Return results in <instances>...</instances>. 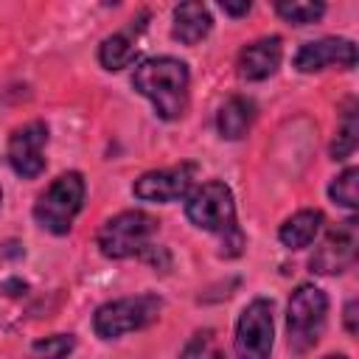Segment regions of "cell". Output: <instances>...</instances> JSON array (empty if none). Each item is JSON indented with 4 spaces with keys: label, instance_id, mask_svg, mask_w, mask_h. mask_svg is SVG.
I'll list each match as a JSON object with an SVG mask.
<instances>
[{
    "label": "cell",
    "instance_id": "6da1fadb",
    "mask_svg": "<svg viewBox=\"0 0 359 359\" xmlns=\"http://www.w3.org/2000/svg\"><path fill=\"white\" fill-rule=\"evenodd\" d=\"M132 87L151 101L154 112L163 121H177L188 109L191 73H188V65L174 56H154L135 67Z\"/></svg>",
    "mask_w": 359,
    "mask_h": 359
},
{
    "label": "cell",
    "instance_id": "7a4b0ae2",
    "mask_svg": "<svg viewBox=\"0 0 359 359\" xmlns=\"http://www.w3.org/2000/svg\"><path fill=\"white\" fill-rule=\"evenodd\" d=\"M185 216L191 224H196L199 230L216 233L222 236V255H238L244 247V236L236 224V202H233V191L219 182V180H208L196 188L188 191L185 196Z\"/></svg>",
    "mask_w": 359,
    "mask_h": 359
},
{
    "label": "cell",
    "instance_id": "3957f363",
    "mask_svg": "<svg viewBox=\"0 0 359 359\" xmlns=\"http://www.w3.org/2000/svg\"><path fill=\"white\" fill-rule=\"evenodd\" d=\"M84 177L79 171H65L59 174L36 199L34 205V219L39 227H45L53 236H65L73 227V219L79 216L84 205Z\"/></svg>",
    "mask_w": 359,
    "mask_h": 359
},
{
    "label": "cell",
    "instance_id": "277c9868",
    "mask_svg": "<svg viewBox=\"0 0 359 359\" xmlns=\"http://www.w3.org/2000/svg\"><path fill=\"white\" fill-rule=\"evenodd\" d=\"M325 317H328V297L320 286L303 283L292 292L286 306V334L292 353H309L320 342Z\"/></svg>",
    "mask_w": 359,
    "mask_h": 359
},
{
    "label": "cell",
    "instance_id": "5b68a950",
    "mask_svg": "<svg viewBox=\"0 0 359 359\" xmlns=\"http://www.w3.org/2000/svg\"><path fill=\"white\" fill-rule=\"evenodd\" d=\"M157 233V219L146 210H123L112 219H107L95 236V244L101 255L107 258H129L143 250H149L151 236Z\"/></svg>",
    "mask_w": 359,
    "mask_h": 359
},
{
    "label": "cell",
    "instance_id": "8992f818",
    "mask_svg": "<svg viewBox=\"0 0 359 359\" xmlns=\"http://www.w3.org/2000/svg\"><path fill=\"white\" fill-rule=\"evenodd\" d=\"M163 300L157 294H135V297H118L95 309L93 314V331L101 339H118L129 331L146 328L160 317Z\"/></svg>",
    "mask_w": 359,
    "mask_h": 359
},
{
    "label": "cell",
    "instance_id": "52a82bcc",
    "mask_svg": "<svg viewBox=\"0 0 359 359\" xmlns=\"http://www.w3.org/2000/svg\"><path fill=\"white\" fill-rule=\"evenodd\" d=\"M272 342H275L272 303L264 297H255L252 303L244 306V311L236 323L233 351L238 359H269Z\"/></svg>",
    "mask_w": 359,
    "mask_h": 359
},
{
    "label": "cell",
    "instance_id": "ba28073f",
    "mask_svg": "<svg viewBox=\"0 0 359 359\" xmlns=\"http://www.w3.org/2000/svg\"><path fill=\"white\" fill-rule=\"evenodd\" d=\"M356 247H359V227L356 219H345L337 227L328 230V236L320 241L314 250L309 266L317 275H339L353 266L356 261Z\"/></svg>",
    "mask_w": 359,
    "mask_h": 359
},
{
    "label": "cell",
    "instance_id": "9c48e42d",
    "mask_svg": "<svg viewBox=\"0 0 359 359\" xmlns=\"http://www.w3.org/2000/svg\"><path fill=\"white\" fill-rule=\"evenodd\" d=\"M48 143V126L42 121H31L20 129L11 132L8 146H6V160L11 171L22 180H34L45 171V157L42 149Z\"/></svg>",
    "mask_w": 359,
    "mask_h": 359
},
{
    "label": "cell",
    "instance_id": "30bf717a",
    "mask_svg": "<svg viewBox=\"0 0 359 359\" xmlns=\"http://www.w3.org/2000/svg\"><path fill=\"white\" fill-rule=\"evenodd\" d=\"M196 177V165L194 163H180L171 168H160V171H146L135 180L132 194L143 202H174L188 196L191 185Z\"/></svg>",
    "mask_w": 359,
    "mask_h": 359
},
{
    "label": "cell",
    "instance_id": "8fae6325",
    "mask_svg": "<svg viewBox=\"0 0 359 359\" xmlns=\"http://www.w3.org/2000/svg\"><path fill=\"white\" fill-rule=\"evenodd\" d=\"M356 65V45L342 36H323L314 42H303L294 53V67L300 73H320L325 67L351 70Z\"/></svg>",
    "mask_w": 359,
    "mask_h": 359
},
{
    "label": "cell",
    "instance_id": "7c38bea8",
    "mask_svg": "<svg viewBox=\"0 0 359 359\" xmlns=\"http://www.w3.org/2000/svg\"><path fill=\"white\" fill-rule=\"evenodd\" d=\"M280 56H283L280 36L255 39V42L244 45L241 53H238V62H236L238 76L247 79V81H264L280 67Z\"/></svg>",
    "mask_w": 359,
    "mask_h": 359
},
{
    "label": "cell",
    "instance_id": "4fadbf2b",
    "mask_svg": "<svg viewBox=\"0 0 359 359\" xmlns=\"http://www.w3.org/2000/svg\"><path fill=\"white\" fill-rule=\"evenodd\" d=\"M213 28V17L205 3H180L174 8V22H171V36L182 45H196L202 42Z\"/></svg>",
    "mask_w": 359,
    "mask_h": 359
},
{
    "label": "cell",
    "instance_id": "5bb4252c",
    "mask_svg": "<svg viewBox=\"0 0 359 359\" xmlns=\"http://www.w3.org/2000/svg\"><path fill=\"white\" fill-rule=\"evenodd\" d=\"M255 121V104L244 95H233L222 104L216 115V129L224 140H241Z\"/></svg>",
    "mask_w": 359,
    "mask_h": 359
},
{
    "label": "cell",
    "instance_id": "9a60e30c",
    "mask_svg": "<svg viewBox=\"0 0 359 359\" xmlns=\"http://www.w3.org/2000/svg\"><path fill=\"white\" fill-rule=\"evenodd\" d=\"M320 224H323V213L306 208V210L292 213V216L280 224L278 238H280V244L289 247V250H303V247H309V244L314 241V236L320 233Z\"/></svg>",
    "mask_w": 359,
    "mask_h": 359
},
{
    "label": "cell",
    "instance_id": "2e32d148",
    "mask_svg": "<svg viewBox=\"0 0 359 359\" xmlns=\"http://www.w3.org/2000/svg\"><path fill=\"white\" fill-rule=\"evenodd\" d=\"M137 45L126 34H112L98 45V62L104 70H123L132 65Z\"/></svg>",
    "mask_w": 359,
    "mask_h": 359
},
{
    "label": "cell",
    "instance_id": "e0dca14e",
    "mask_svg": "<svg viewBox=\"0 0 359 359\" xmlns=\"http://www.w3.org/2000/svg\"><path fill=\"white\" fill-rule=\"evenodd\" d=\"M359 143V118H356V104L351 101L348 109L342 112L339 118V126H337V137L331 140V160H345L353 154Z\"/></svg>",
    "mask_w": 359,
    "mask_h": 359
},
{
    "label": "cell",
    "instance_id": "ac0fdd59",
    "mask_svg": "<svg viewBox=\"0 0 359 359\" xmlns=\"http://www.w3.org/2000/svg\"><path fill=\"white\" fill-rule=\"evenodd\" d=\"M275 11H278V17H283L292 25H309L325 14V6L311 3V0H283V3H275Z\"/></svg>",
    "mask_w": 359,
    "mask_h": 359
},
{
    "label": "cell",
    "instance_id": "d6986e66",
    "mask_svg": "<svg viewBox=\"0 0 359 359\" xmlns=\"http://www.w3.org/2000/svg\"><path fill=\"white\" fill-rule=\"evenodd\" d=\"M73 348H76V337L73 334H50V337L36 339L31 345V353L36 359H65Z\"/></svg>",
    "mask_w": 359,
    "mask_h": 359
},
{
    "label": "cell",
    "instance_id": "ffe728a7",
    "mask_svg": "<svg viewBox=\"0 0 359 359\" xmlns=\"http://www.w3.org/2000/svg\"><path fill=\"white\" fill-rule=\"evenodd\" d=\"M356 182H359V168L351 165L339 177H334V182L328 185V196L342 208H356Z\"/></svg>",
    "mask_w": 359,
    "mask_h": 359
},
{
    "label": "cell",
    "instance_id": "44dd1931",
    "mask_svg": "<svg viewBox=\"0 0 359 359\" xmlns=\"http://www.w3.org/2000/svg\"><path fill=\"white\" fill-rule=\"evenodd\" d=\"M180 359H224V356H222V351H219V342H216L213 331L205 328V331H196V334L188 339V345L182 348Z\"/></svg>",
    "mask_w": 359,
    "mask_h": 359
},
{
    "label": "cell",
    "instance_id": "7402d4cb",
    "mask_svg": "<svg viewBox=\"0 0 359 359\" xmlns=\"http://www.w3.org/2000/svg\"><path fill=\"white\" fill-rule=\"evenodd\" d=\"M250 8H252V3H230V0H222V11L224 14H230V17H244V14H250Z\"/></svg>",
    "mask_w": 359,
    "mask_h": 359
},
{
    "label": "cell",
    "instance_id": "603a6c76",
    "mask_svg": "<svg viewBox=\"0 0 359 359\" xmlns=\"http://www.w3.org/2000/svg\"><path fill=\"white\" fill-rule=\"evenodd\" d=\"M345 331L356 334V300H348L345 306Z\"/></svg>",
    "mask_w": 359,
    "mask_h": 359
},
{
    "label": "cell",
    "instance_id": "cb8c5ba5",
    "mask_svg": "<svg viewBox=\"0 0 359 359\" xmlns=\"http://www.w3.org/2000/svg\"><path fill=\"white\" fill-rule=\"evenodd\" d=\"M6 294H11V297H17V294H22L25 292V283L22 280H17V278H11V280H6L3 286H0Z\"/></svg>",
    "mask_w": 359,
    "mask_h": 359
},
{
    "label": "cell",
    "instance_id": "d4e9b609",
    "mask_svg": "<svg viewBox=\"0 0 359 359\" xmlns=\"http://www.w3.org/2000/svg\"><path fill=\"white\" fill-rule=\"evenodd\" d=\"M325 359H348V356H342V353H334V356H325Z\"/></svg>",
    "mask_w": 359,
    "mask_h": 359
},
{
    "label": "cell",
    "instance_id": "484cf974",
    "mask_svg": "<svg viewBox=\"0 0 359 359\" xmlns=\"http://www.w3.org/2000/svg\"><path fill=\"white\" fill-rule=\"evenodd\" d=\"M0 205H3V191H0Z\"/></svg>",
    "mask_w": 359,
    "mask_h": 359
}]
</instances>
